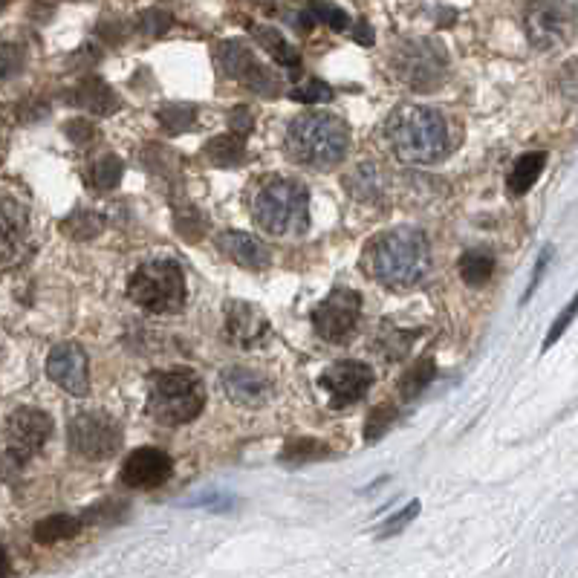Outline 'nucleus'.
Segmentation results:
<instances>
[{
    "label": "nucleus",
    "mask_w": 578,
    "mask_h": 578,
    "mask_svg": "<svg viewBox=\"0 0 578 578\" xmlns=\"http://www.w3.org/2000/svg\"><path fill=\"white\" fill-rule=\"evenodd\" d=\"M365 269L385 287H417L431 272V243L425 232L408 226L382 232L365 246Z\"/></svg>",
    "instance_id": "1"
},
{
    "label": "nucleus",
    "mask_w": 578,
    "mask_h": 578,
    "mask_svg": "<svg viewBox=\"0 0 578 578\" xmlns=\"http://www.w3.org/2000/svg\"><path fill=\"white\" fill-rule=\"evenodd\" d=\"M388 145L405 165H431L448 154L446 119L431 107H396L388 119Z\"/></svg>",
    "instance_id": "2"
},
{
    "label": "nucleus",
    "mask_w": 578,
    "mask_h": 578,
    "mask_svg": "<svg viewBox=\"0 0 578 578\" xmlns=\"http://www.w3.org/2000/svg\"><path fill=\"white\" fill-rule=\"evenodd\" d=\"M347 148L350 131L333 113H304L289 122L287 154L307 168L330 171L342 162Z\"/></svg>",
    "instance_id": "3"
},
{
    "label": "nucleus",
    "mask_w": 578,
    "mask_h": 578,
    "mask_svg": "<svg viewBox=\"0 0 578 578\" xmlns=\"http://www.w3.org/2000/svg\"><path fill=\"white\" fill-rule=\"evenodd\" d=\"M206 408V385L191 368L157 370L148 379V417L159 425L177 428L194 422Z\"/></svg>",
    "instance_id": "4"
},
{
    "label": "nucleus",
    "mask_w": 578,
    "mask_h": 578,
    "mask_svg": "<svg viewBox=\"0 0 578 578\" xmlns=\"http://www.w3.org/2000/svg\"><path fill=\"white\" fill-rule=\"evenodd\" d=\"M252 217L263 232L275 237L304 235L310 229V191L289 177H272L252 200Z\"/></svg>",
    "instance_id": "5"
},
{
    "label": "nucleus",
    "mask_w": 578,
    "mask_h": 578,
    "mask_svg": "<svg viewBox=\"0 0 578 578\" xmlns=\"http://www.w3.org/2000/svg\"><path fill=\"white\" fill-rule=\"evenodd\" d=\"M128 295L154 316H174L185 307V272L174 258L142 263L128 281Z\"/></svg>",
    "instance_id": "6"
},
{
    "label": "nucleus",
    "mask_w": 578,
    "mask_h": 578,
    "mask_svg": "<svg viewBox=\"0 0 578 578\" xmlns=\"http://www.w3.org/2000/svg\"><path fill=\"white\" fill-rule=\"evenodd\" d=\"M446 70V50L431 38H408L394 53V73L414 90H434L446 79Z\"/></svg>",
    "instance_id": "7"
},
{
    "label": "nucleus",
    "mask_w": 578,
    "mask_h": 578,
    "mask_svg": "<svg viewBox=\"0 0 578 578\" xmlns=\"http://www.w3.org/2000/svg\"><path fill=\"white\" fill-rule=\"evenodd\" d=\"M67 443L84 460H107L122 446V425L105 411H81L67 425Z\"/></svg>",
    "instance_id": "8"
},
{
    "label": "nucleus",
    "mask_w": 578,
    "mask_h": 578,
    "mask_svg": "<svg viewBox=\"0 0 578 578\" xmlns=\"http://www.w3.org/2000/svg\"><path fill=\"white\" fill-rule=\"evenodd\" d=\"M526 35L538 50H561L573 41L578 24V9L573 3H532L524 15Z\"/></svg>",
    "instance_id": "9"
},
{
    "label": "nucleus",
    "mask_w": 578,
    "mask_h": 578,
    "mask_svg": "<svg viewBox=\"0 0 578 578\" xmlns=\"http://www.w3.org/2000/svg\"><path fill=\"white\" fill-rule=\"evenodd\" d=\"M53 434V420L47 411L41 408H15L6 420V431H3V440H6V460L9 463H27L32 460L41 448L47 446Z\"/></svg>",
    "instance_id": "10"
},
{
    "label": "nucleus",
    "mask_w": 578,
    "mask_h": 578,
    "mask_svg": "<svg viewBox=\"0 0 578 578\" xmlns=\"http://www.w3.org/2000/svg\"><path fill=\"white\" fill-rule=\"evenodd\" d=\"M362 316V295L356 289H333L316 310H313V327L324 342H344L353 336Z\"/></svg>",
    "instance_id": "11"
},
{
    "label": "nucleus",
    "mask_w": 578,
    "mask_h": 578,
    "mask_svg": "<svg viewBox=\"0 0 578 578\" xmlns=\"http://www.w3.org/2000/svg\"><path fill=\"white\" fill-rule=\"evenodd\" d=\"M217 64L229 79H237L240 84L252 87L255 93H261V96H275L278 87H281V81L275 79L255 58V53L240 41H223L217 47Z\"/></svg>",
    "instance_id": "12"
},
{
    "label": "nucleus",
    "mask_w": 578,
    "mask_h": 578,
    "mask_svg": "<svg viewBox=\"0 0 578 578\" xmlns=\"http://www.w3.org/2000/svg\"><path fill=\"white\" fill-rule=\"evenodd\" d=\"M47 376L53 379L61 391L73 396L90 394V359L87 350L79 342L55 344L47 359Z\"/></svg>",
    "instance_id": "13"
},
{
    "label": "nucleus",
    "mask_w": 578,
    "mask_h": 578,
    "mask_svg": "<svg viewBox=\"0 0 578 578\" xmlns=\"http://www.w3.org/2000/svg\"><path fill=\"white\" fill-rule=\"evenodd\" d=\"M318 382L330 394L333 408H347V405L359 402L362 396L368 394L370 385H373V370L365 362L344 359V362H336V365L324 370Z\"/></svg>",
    "instance_id": "14"
},
{
    "label": "nucleus",
    "mask_w": 578,
    "mask_h": 578,
    "mask_svg": "<svg viewBox=\"0 0 578 578\" xmlns=\"http://www.w3.org/2000/svg\"><path fill=\"white\" fill-rule=\"evenodd\" d=\"M171 474H174V460L154 446L136 448L122 463V483L142 492L162 486Z\"/></svg>",
    "instance_id": "15"
},
{
    "label": "nucleus",
    "mask_w": 578,
    "mask_h": 578,
    "mask_svg": "<svg viewBox=\"0 0 578 578\" xmlns=\"http://www.w3.org/2000/svg\"><path fill=\"white\" fill-rule=\"evenodd\" d=\"M220 388L240 408H263L275 394L272 379L252 368H226L220 373Z\"/></svg>",
    "instance_id": "16"
},
{
    "label": "nucleus",
    "mask_w": 578,
    "mask_h": 578,
    "mask_svg": "<svg viewBox=\"0 0 578 578\" xmlns=\"http://www.w3.org/2000/svg\"><path fill=\"white\" fill-rule=\"evenodd\" d=\"M269 336V318L261 307L249 301H229L226 304V339L243 350L258 347Z\"/></svg>",
    "instance_id": "17"
},
{
    "label": "nucleus",
    "mask_w": 578,
    "mask_h": 578,
    "mask_svg": "<svg viewBox=\"0 0 578 578\" xmlns=\"http://www.w3.org/2000/svg\"><path fill=\"white\" fill-rule=\"evenodd\" d=\"M29 237V217L21 200H15L9 191L3 194V266L9 269L15 261L24 258Z\"/></svg>",
    "instance_id": "18"
},
{
    "label": "nucleus",
    "mask_w": 578,
    "mask_h": 578,
    "mask_svg": "<svg viewBox=\"0 0 578 578\" xmlns=\"http://www.w3.org/2000/svg\"><path fill=\"white\" fill-rule=\"evenodd\" d=\"M214 243H217V249H220L229 261H235L237 266H243V269H252V272H261V269H266L269 261H272L269 249L263 246L258 237L237 232V229L220 232V235L214 237Z\"/></svg>",
    "instance_id": "19"
},
{
    "label": "nucleus",
    "mask_w": 578,
    "mask_h": 578,
    "mask_svg": "<svg viewBox=\"0 0 578 578\" xmlns=\"http://www.w3.org/2000/svg\"><path fill=\"white\" fill-rule=\"evenodd\" d=\"M344 188L359 203H379L385 197V191H388V177L376 162H359L344 177Z\"/></svg>",
    "instance_id": "20"
},
{
    "label": "nucleus",
    "mask_w": 578,
    "mask_h": 578,
    "mask_svg": "<svg viewBox=\"0 0 578 578\" xmlns=\"http://www.w3.org/2000/svg\"><path fill=\"white\" fill-rule=\"evenodd\" d=\"M70 102L81 110H87L90 116H110V113H116L122 102H119V96L107 87L105 79H99V76H90V79H84L73 90V96H70Z\"/></svg>",
    "instance_id": "21"
},
{
    "label": "nucleus",
    "mask_w": 578,
    "mask_h": 578,
    "mask_svg": "<svg viewBox=\"0 0 578 578\" xmlns=\"http://www.w3.org/2000/svg\"><path fill=\"white\" fill-rule=\"evenodd\" d=\"M249 32H252V38H255L263 50L272 55L281 67H287V70H301V55H298V50L289 44L278 29L255 24V27H249Z\"/></svg>",
    "instance_id": "22"
},
{
    "label": "nucleus",
    "mask_w": 578,
    "mask_h": 578,
    "mask_svg": "<svg viewBox=\"0 0 578 578\" xmlns=\"http://www.w3.org/2000/svg\"><path fill=\"white\" fill-rule=\"evenodd\" d=\"M544 165H547V154L544 151H532V154H524L512 162V171L506 177V185H509V194L521 197L526 194L532 185L538 183V177L544 174Z\"/></svg>",
    "instance_id": "23"
},
{
    "label": "nucleus",
    "mask_w": 578,
    "mask_h": 578,
    "mask_svg": "<svg viewBox=\"0 0 578 578\" xmlns=\"http://www.w3.org/2000/svg\"><path fill=\"white\" fill-rule=\"evenodd\" d=\"M203 157L217 168H235L246 159V142L237 133H220L203 148Z\"/></svg>",
    "instance_id": "24"
},
{
    "label": "nucleus",
    "mask_w": 578,
    "mask_h": 578,
    "mask_svg": "<svg viewBox=\"0 0 578 578\" xmlns=\"http://www.w3.org/2000/svg\"><path fill=\"white\" fill-rule=\"evenodd\" d=\"M84 526V518H76V515H50L44 521L35 524V541L38 544H58V541H67V538H76Z\"/></svg>",
    "instance_id": "25"
},
{
    "label": "nucleus",
    "mask_w": 578,
    "mask_h": 578,
    "mask_svg": "<svg viewBox=\"0 0 578 578\" xmlns=\"http://www.w3.org/2000/svg\"><path fill=\"white\" fill-rule=\"evenodd\" d=\"M145 168L151 174H157L162 183L174 185V188H183L180 183V162H177V154L165 145H148L145 148Z\"/></svg>",
    "instance_id": "26"
},
{
    "label": "nucleus",
    "mask_w": 578,
    "mask_h": 578,
    "mask_svg": "<svg viewBox=\"0 0 578 578\" xmlns=\"http://www.w3.org/2000/svg\"><path fill=\"white\" fill-rule=\"evenodd\" d=\"M174 229H177V235L188 240V243H197L203 232L209 229V217L203 214V211L197 209L194 203H174Z\"/></svg>",
    "instance_id": "27"
},
{
    "label": "nucleus",
    "mask_w": 578,
    "mask_h": 578,
    "mask_svg": "<svg viewBox=\"0 0 578 578\" xmlns=\"http://www.w3.org/2000/svg\"><path fill=\"white\" fill-rule=\"evenodd\" d=\"M330 448L324 446L316 437H292L284 451H281V463L287 466H307V463H316L321 457H327Z\"/></svg>",
    "instance_id": "28"
},
{
    "label": "nucleus",
    "mask_w": 578,
    "mask_h": 578,
    "mask_svg": "<svg viewBox=\"0 0 578 578\" xmlns=\"http://www.w3.org/2000/svg\"><path fill=\"white\" fill-rule=\"evenodd\" d=\"M495 275V258L489 252H480V249H472L460 258V278L469 284V287H483L489 284Z\"/></svg>",
    "instance_id": "29"
},
{
    "label": "nucleus",
    "mask_w": 578,
    "mask_h": 578,
    "mask_svg": "<svg viewBox=\"0 0 578 578\" xmlns=\"http://www.w3.org/2000/svg\"><path fill=\"white\" fill-rule=\"evenodd\" d=\"M61 232L73 240H90L105 232V217L93 209H76L67 220H61Z\"/></svg>",
    "instance_id": "30"
},
{
    "label": "nucleus",
    "mask_w": 578,
    "mask_h": 578,
    "mask_svg": "<svg viewBox=\"0 0 578 578\" xmlns=\"http://www.w3.org/2000/svg\"><path fill=\"white\" fill-rule=\"evenodd\" d=\"M434 376H437L434 359H431V356H422L420 362H414V368L405 370V376L399 379V396H402V399L420 396L422 391L434 382Z\"/></svg>",
    "instance_id": "31"
},
{
    "label": "nucleus",
    "mask_w": 578,
    "mask_h": 578,
    "mask_svg": "<svg viewBox=\"0 0 578 578\" xmlns=\"http://www.w3.org/2000/svg\"><path fill=\"white\" fill-rule=\"evenodd\" d=\"M194 116H197V107L194 105H180V102H171V105H162L157 110V122L165 128V133H183L194 125Z\"/></svg>",
    "instance_id": "32"
},
{
    "label": "nucleus",
    "mask_w": 578,
    "mask_h": 578,
    "mask_svg": "<svg viewBox=\"0 0 578 578\" xmlns=\"http://www.w3.org/2000/svg\"><path fill=\"white\" fill-rule=\"evenodd\" d=\"M122 177H125V165H122V159L113 157V154H107L99 162H93V168H90V183L93 188H99V191H110V188H116V185L122 183Z\"/></svg>",
    "instance_id": "33"
},
{
    "label": "nucleus",
    "mask_w": 578,
    "mask_h": 578,
    "mask_svg": "<svg viewBox=\"0 0 578 578\" xmlns=\"http://www.w3.org/2000/svg\"><path fill=\"white\" fill-rule=\"evenodd\" d=\"M394 420H396V405H391V402L376 405V408L368 414V422H365V440H368V443L382 440L385 431L394 425Z\"/></svg>",
    "instance_id": "34"
},
{
    "label": "nucleus",
    "mask_w": 578,
    "mask_h": 578,
    "mask_svg": "<svg viewBox=\"0 0 578 578\" xmlns=\"http://www.w3.org/2000/svg\"><path fill=\"white\" fill-rule=\"evenodd\" d=\"M307 12H310V18L316 21V24H327L330 29H336V32H344V29H350V15L339 9V6H333V3H313V6H307Z\"/></svg>",
    "instance_id": "35"
},
{
    "label": "nucleus",
    "mask_w": 578,
    "mask_h": 578,
    "mask_svg": "<svg viewBox=\"0 0 578 578\" xmlns=\"http://www.w3.org/2000/svg\"><path fill=\"white\" fill-rule=\"evenodd\" d=\"M289 99L292 102H301V105H316V102H330L333 99V87L330 84H324V81H307V84H301V87H295L292 93H289Z\"/></svg>",
    "instance_id": "36"
},
{
    "label": "nucleus",
    "mask_w": 578,
    "mask_h": 578,
    "mask_svg": "<svg viewBox=\"0 0 578 578\" xmlns=\"http://www.w3.org/2000/svg\"><path fill=\"white\" fill-rule=\"evenodd\" d=\"M420 506H422L420 500H411V503H405V506H402V509L396 512V515H391V518H388L385 524L379 526V538H391V535H399V532H402L405 526L411 524V521H414V518L420 515Z\"/></svg>",
    "instance_id": "37"
},
{
    "label": "nucleus",
    "mask_w": 578,
    "mask_h": 578,
    "mask_svg": "<svg viewBox=\"0 0 578 578\" xmlns=\"http://www.w3.org/2000/svg\"><path fill=\"white\" fill-rule=\"evenodd\" d=\"M171 21H174V18H171L165 9H145V12H139V18H136V29L145 32V35H151V38H157L162 32H168Z\"/></svg>",
    "instance_id": "38"
},
{
    "label": "nucleus",
    "mask_w": 578,
    "mask_h": 578,
    "mask_svg": "<svg viewBox=\"0 0 578 578\" xmlns=\"http://www.w3.org/2000/svg\"><path fill=\"white\" fill-rule=\"evenodd\" d=\"M576 316H578V292L573 295V301H570V304H567V307H564V310L558 313V318L552 321L550 333H547V339H544V350H550L552 344L558 342V339H561V336L567 333V327H570V324L576 321Z\"/></svg>",
    "instance_id": "39"
},
{
    "label": "nucleus",
    "mask_w": 578,
    "mask_h": 578,
    "mask_svg": "<svg viewBox=\"0 0 578 578\" xmlns=\"http://www.w3.org/2000/svg\"><path fill=\"white\" fill-rule=\"evenodd\" d=\"M229 125H232V133L237 136H246V133L255 128V119H252V110L246 105H237L232 113H229Z\"/></svg>",
    "instance_id": "40"
},
{
    "label": "nucleus",
    "mask_w": 578,
    "mask_h": 578,
    "mask_svg": "<svg viewBox=\"0 0 578 578\" xmlns=\"http://www.w3.org/2000/svg\"><path fill=\"white\" fill-rule=\"evenodd\" d=\"M64 133H67L76 145H87V142H93V136H96L93 125H90L87 119H73V122L64 128Z\"/></svg>",
    "instance_id": "41"
},
{
    "label": "nucleus",
    "mask_w": 578,
    "mask_h": 578,
    "mask_svg": "<svg viewBox=\"0 0 578 578\" xmlns=\"http://www.w3.org/2000/svg\"><path fill=\"white\" fill-rule=\"evenodd\" d=\"M550 258H552V249H544V252H541V258H538V263H535V272H532V284L526 287L524 301H529V298H532V292L538 289V284H541V278H544V269H547Z\"/></svg>",
    "instance_id": "42"
},
{
    "label": "nucleus",
    "mask_w": 578,
    "mask_h": 578,
    "mask_svg": "<svg viewBox=\"0 0 578 578\" xmlns=\"http://www.w3.org/2000/svg\"><path fill=\"white\" fill-rule=\"evenodd\" d=\"M194 503H203V506H209L214 512H226L235 503V498L232 495H220V492H209V495H200Z\"/></svg>",
    "instance_id": "43"
},
{
    "label": "nucleus",
    "mask_w": 578,
    "mask_h": 578,
    "mask_svg": "<svg viewBox=\"0 0 578 578\" xmlns=\"http://www.w3.org/2000/svg\"><path fill=\"white\" fill-rule=\"evenodd\" d=\"M15 70H18V61H15V47H12V44H3V79H9Z\"/></svg>",
    "instance_id": "44"
},
{
    "label": "nucleus",
    "mask_w": 578,
    "mask_h": 578,
    "mask_svg": "<svg viewBox=\"0 0 578 578\" xmlns=\"http://www.w3.org/2000/svg\"><path fill=\"white\" fill-rule=\"evenodd\" d=\"M356 38H359L362 44H373V29L362 21V27H359V32H356Z\"/></svg>",
    "instance_id": "45"
}]
</instances>
